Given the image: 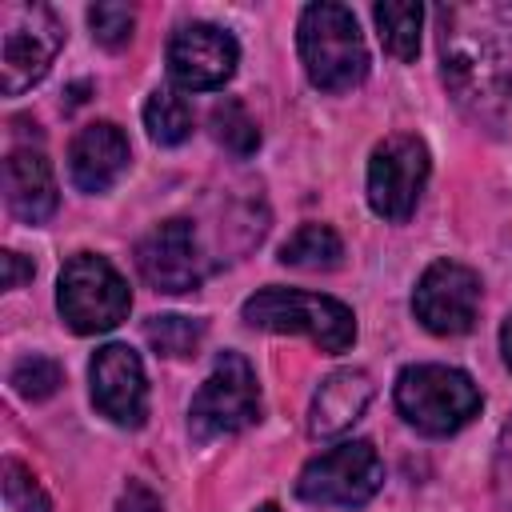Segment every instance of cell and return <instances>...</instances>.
Wrapping results in <instances>:
<instances>
[{
    "mask_svg": "<svg viewBox=\"0 0 512 512\" xmlns=\"http://www.w3.org/2000/svg\"><path fill=\"white\" fill-rule=\"evenodd\" d=\"M4 200L12 216L28 224H44L56 212V180L52 164L40 148H12L4 160Z\"/></svg>",
    "mask_w": 512,
    "mask_h": 512,
    "instance_id": "obj_15",
    "label": "cell"
},
{
    "mask_svg": "<svg viewBox=\"0 0 512 512\" xmlns=\"http://www.w3.org/2000/svg\"><path fill=\"white\" fill-rule=\"evenodd\" d=\"M64 48V24L48 4L8 0L0 4V92L20 96L52 68Z\"/></svg>",
    "mask_w": 512,
    "mask_h": 512,
    "instance_id": "obj_5",
    "label": "cell"
},
{
    "mask_svg": "<svg viewBox=\"0 0 512 512\" xmlns=\"http://www.w3.org/2000/svg\"><path fill=\"white\" fill-rule=\"evenodd\" d=\"M412 312L436 336L468 332L476 312H480V276L468 264H456V260L428 264L416 292H412Z\"/></svg>",
    "mask_w": 512,
    "mask_h": 512,
    "instance_id": "obj_10",
    "label": "cell"
},
{
    "mask_svg": "<svg viewBox=\"0 0 512 512\" xmlns=\"http://www.w3.org/2000/svg\"><path fill=\"white\" fill-rule=\"evenodd\" d=\"M136 268H140V276L156 292H168V296H180V292L200 288L204 260H200V248H196V228L188 220H180V216L160 220L152 232L140 236V244H136Z\"/></svg>",
    "mask_w": 512,
    "mask_h": 512,
    "instance_id": "obj_12",
    "label": "cell"
},
{
    "mask_svg": "<svg viewBox=\"0 0 512 512\" xmlns=\"http://www.w3.org/2000/svg\"><path fill=\"white\" fill-rule=\"evenodd\" d=\"M296 44L304 72L320 92H348L368 76V48L344 4H308L300 12Z\"/></svg>",
    "mask_w": 512,
    "mask_h": 512,
    "instance_id": "obj_2",
    "label": "cell"
},
{
    "mask_svg": "<svg viewBox=\"0 0 512 512\" xmlns=\"http://www.w3.org/2000/svg\"><path fill=\"white\" fill-rule=\"evenodd\" d=\"M144 128L164 148L184 144L192 136V108H188V100L180 92H172V88H156L144 100Z\"/></svg>",
    "mask_w": 512,
    "mask_h": 512,
    "instance_id": "obj_19",
    "label": "cell"
},
{
    "mask_svg": "<svg viewBox=\"0 0 512 512\" xmlns=\"http://www.w3.org/2000/svg\"><path fill=\"white\" fill-rule=\"evenodd\" d=\"M372 20H376V32H380V44L388 56L396 60H416L420 52V20H424V8L412 4V0H388V4H376L372 8Z\"/></svg>",
    "mask_w": 512,
    "mask_h": 512,
    "instance_id": "obj_17",
    "label": "cell"
},
{
    "mask_svg": "<svg viewBox=\"0 0 512 512\" xmlns=\"http://www.w3.org/2000/svg\"><path fill=\"white\" fill-rule=\"evenodd\" d=\"M256 512H280V508H276V504H260Z\"/></svg>",
    "mask_w": 512,
    "mask_h": 512,
    "instance_id": "obj_28",
    "label": "cell"
},
{
    "mask_svg": "<svg viewBox=\"0 0 512 512\" xmlns=\"http://www.w3.org/2000/svg\"><path fill=\"white\" fill-rule=\"evenodd\" d=\"M436 40L452 100L492 132L512 128V4H440Z\"/></svg>",
    "mask_w": 512,
    "mask_h": 512,
    "instance_id": "obj_1",
    "label": "cell"
},
{
    "mask_svg": "<svg viewBox=\"0 0 512 512\" xmlns=\"http://www.w3.org/2000/svg\"><path fill=\"white\" fill-rule=\"evenodd\" d=\"M128 168V136L112 120L84 124L68 148V172L80 192H108Z\"/></svg>",
    "mask_w": 512,
    "mask_h": 512,
    "instance_id": "obj_14",
    "label": "cell"
},
{
    "mask_svg": "<svg viewBox=\"0 0 512 512\" xmlns=\"http://www.w3.org/2000/svg\"><path fill=\"white\" fill-rule=\"evenodd\" d=\"M428 148L420 136H384L368 156V204L384 220H408L428 184Z\"/></svg>",
    "mask_w": 512,
    "mask_h": 512,
    "instance_id": "obj_9",
    "label": "cell"
},
{
    "mask_svg": "<svg viewBox=\"0 0 512 512\" xmlns=\"http://www.w3.org/2000/svg\"><path fill=\"white\" fill-rule=\"evenodd\" d=\"M212 136L236 156H252L260 148V128L240 100H220L212 108Z\"/></svg>",
    "mask_w": 512,
    "mask_h": 512,
    "instance_id": "obj_21",
    "label": "cell"
},
{
    "mask_svg": "<svg viewBox=\"0 0 512 512\" xmlns=\"http://www.w3.org/2000/svg\"><path fill=\"white\" fill-rule=\"evenodd\" d=\"M384 484V464L368 440H344L312 456L296 480V496L324 508H356Z\"/></svg>",
    "mask_w": 512,
    "mask_h": 512,
    "instance_id": "obj_8",
    "label": "cell"
},
{
    "mask_svg": "<svg viewBox=\"0 0 512 512\" xmlns=\"http://www.w3.org/2000/svg\"><path fill=\"white\" fill-rule=\"evenodd\" d=\"M0 476H4V504L12 512H52V500L44 496V488L36 484V476L20 460L8 456L4 468H0Z\"/></svg>",
    "mask_w": 512,
    "mask_h": 512,
    "instance_id": "obj_22",
    "label": "cell"
},
{
    "mask_svg": "<svg viewBox=\"0 0 512 512\" xmlns=\"http://www.w3.org/2000/svg\"><path fill=\"white\" fill-rule=\"evenodd\" d=\"M240 316L264 332L308 336L324 352H344L356 340V316L348 304L300 288H260L256 296L244 300Z\"/></svg>",
    "mask_w": 512,
    "mask_h": 512,
    "instance_id": "obj_3",
    "label": "cell"
},
{
    "mask_svg": "<svg viewBox=\"0 0 512 512\" xmlns=\"http://www.w3.org/2000/svg\"><path fill=\"white\" fill-rule=\"evenodd\" d=\"M372 400V376L364 368H340L332 372L308 408V432L312 436H340L344 428H352L360 420V412Z\"/></svg>",
    "mask_w": 512,
    "mask_h": 512,
    "instance_id": "obj_16",
    "label": "cell"
},
{
    "mask_svg": "<svg viewBox=\"0 0 512 512\" xmlns=\"http://www.w3.org/2000/svg\"><path fill=\"white\" fill-rule=\"evenodd\" d=\"M344 256L340 236L328 224H300L284 244H280V264L304 268V272H328Z\"/></svg>",
    "mask_w": 512,
    "mask_h": 512,
    "instance_id": "obj_18",
    "label": "cell"
},
{
    "mask_svg": "<svg viewBox=\"0 0 512 512\" xmlns=\"http://www.w3.org/2000/svg\"><path fill=\"white\" fill-rule=\"evenodd\" d=\"M236 60H240L236 40L224 28L204 24V20L180 24L172 32V40H168V72L188 92L224 88L232 80V72H236Z\"/></svg>",
    "mask_w": 512,
    "mask_h": 512,
    "instance_id": "obj_11",
    "label": "cell"
},
{
    "mask_svg": "<svg viewBox=\"0 0 512 512\" xmlns=\"http://www.w3.org/2000/svg\"><path fill=\"white\" fill-rule=\"evenodd\" d=\"M116 512H164V504H160V496H156L148 484H140V480H128V488L120 492V504H116Z\"/></svg>",
    "mask_w": 512,
    "mask_h": 512,
    "instance_id": "obj_25",
    "label": "cell"
},
{
    "mask_svg": "<svg viewBox=\"0 0 512 512\" xmlns=\"http://www.w3.org/2000/svg\"><path fill=\"white\" fill-rule=\"evenodd\" d=\"M88 24H92V36L104 44V48H120L132 40V28H136V16L128 4H92L88 8Z\"/></svg>",
    "mask_w": 512,
    "mask_h": 512,
    "instance_id": "obj_24",
    "label": "cell"
},
{
    "mask_svg": "<svg viewBox=\"0 0 512 512\" xmlns=\"http://www.w3.org/2000/svg\"><path fill=\"white\" fill-rule=\"evenodd\" d=\"M0 264H4V288H20L24 280H32V260H24L20 252H4L0 256Z\"/></svg>",
    "mask_w": 512,
    "mask_h": 512,
    "instance_id": "obj_26",
    "label": "cell"
},
{
    "mask_svg": "<svg viewBox=\"0 0 512 512\" xmlns=\"http://www.w3.org/2000/svg\"><path fill=\"white\" fill-rule=\"evenodd\" d=\"M500 352H504V364L512 368V316H508L504 328H500Z\"/></svg>",
    "mask_w": 512,
    "mask_h": 512,
    "instance_id": "obj_27",
    "label": "cell"
},
{
    "mask_svg": "<svg viewBox=\"0 0 512 512\" xmlns=\"http://www.w3.org/2000/svg\"><path fill=\"white\" fill-rule=\"evenodd\" d=\"M144 340L160 352V356H192L204 340V320L192 316H152L144 324Z\"/></svg>",
    "mask_w": 512,
    "mask_h": 512,
    "instance_id": "obj_20",
    "label": "cell"
},
{
    "mask_svg": "<svg viewBox=\"0 0 512 512\" xmlns=\"http://www.w3.org/2000/svg\"><path fill=\"white\" fill-rule=\"evenodd\" d=\"M92 380V404L120 428H140L148 416V384L144 364L128 344H104L96 348L88 364Z\"/></svg>",
    "mask_w": 512,
    "mask_h": 512,
    "instance_id": "obj_13",
    "label": "cell"
},
{
    "mask_svg": "<svg viewBox=\"0 0 512 512\" xmlns=\"http://www.w3.org/2000/svg\"><path fill=\"white\" fill-rule=\"evenodd\" d=\"M56 308L64 316V324L80 336H96L116 328L128 308H132V292L124 284V276L96 252H76L64 268H60V284H56Z\"/></svg>",
    "mask_w": 512,
    "mask_h": 512,
    "instance_id": "obj_6",
    "label": "cell"
},
{
    "mask_svg": "<svg viewBox=\"0 0 512 512\" xmlns=\"http://www.w3.org/2000/svg\"><path fill=\"white\" fill-rule=\"evenodd\" d=\"M12 388L24 400H48L60 388V364L48 356H24L12 368Z\"/></svg>",
    "mask_w": 512,
    "mask_h": 512,
    "instance_id": "obj_23",
    "label": "cell"
},
{
    "mask_svg": "<svg viewBox=\"0 0 512 512\" xmlns=\"http://www.w3.org/2000/svg\"><path fill=\"white\" fill-rule=\"evenodd\" d=\"M252 420H260L256 372L240 352H220L208 380L188 404V432L192 440H212V436H232Z\"/></svg>",
    "mask_w": 512,
    "mask_h": 512,
    "instance_id": "obj_7",
    "label": "cell"
},
{
    "mask_svg": "<svg viewBox=\"0 0 512 512\" xmlns=\"http://www.w3.org/2000/svg\"><path fill=\"white\" fill-rule=\"evenodd\" d=\"M484 396L472 384L468 372L448 368V364H408L396 376V408L400 416L428 432V436H448L464 428L480 412Z\"/></svg>",
    "mask_w": 512,
    "mask_h": 512,
    "instance_id": "obj_4",
    "label": "cell"
}]
</instances>
